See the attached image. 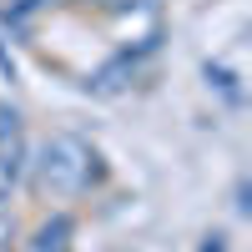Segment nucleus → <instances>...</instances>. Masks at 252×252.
Here are the masks:
<instances>
[{
	"mask_svg": "<svg viewBox=\"0 0 252 252\" xmlns=\"http://www.w3.org/2000/svg\"><path fill=\"white\" fill-rule=\"evenodd\" d=\"M96 146H86L76 131H56L40 141V152H35V177L40 187H46L51 197H76V192H86V187L96 182Z\"/></svg>",
	"mask_w": 252,
	"mask_h": 252,
	"instance_id": "1",
	"label": "nucleus"
},
{
	"mask_svg": "<svg viewBox=\"0 0 252 252\" xmlns=\"http://www.w3.org/2000/svg\"><path fill=\"white\" fill-rule=\"evenodd\" d=\"M10 232H15V227H10V217H5V212H0V252H5V247H10Z\"/></svg>",
	"mask_w": 252,
	"mask_h": 252,
	"instance_id": "4",
	"label": "nucleus"
},
{
	"mask_svg": "<svg viewBox=\"0 0 252 252\" xmlns=\"http://www.w3.org/2000/svg\"><path fill=\"white\" fill-rule=\"evenodd\" d=\"M66 237H71V222L56 217V222H46L35 232V252H66Z\"/></svg>",
	"mask_w": 252,
	"mask_h": 252,
	"instance_id": "2",
	"label": "nucleus"
},
{
	"mask_svg": "<svg viewBox=\"0 0 252 252\" xmlns=\"http://www.w3.org/2000/svg\"><path fill=\"white\" fill-rule=\"evenodd\" d=\"M207 81H217V86H222L227 96L237 101V76H232V71H222V66H207Z\"/></svg>",
	"mask_w": 252,
	"mask_h": 252,
	"instance_id": "3",
	"label": "nucleus"
}]
</instances>
